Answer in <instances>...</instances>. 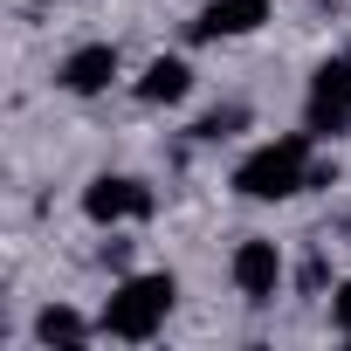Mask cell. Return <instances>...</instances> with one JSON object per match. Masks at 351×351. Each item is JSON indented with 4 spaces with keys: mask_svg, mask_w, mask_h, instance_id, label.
<instances>
[{
    "mask_svg": "<svg viewBox=\"0 0 351 351\" xmlns=\"http://www.w3.org/2000/svg\"><path fill=\"white\" fill-rule=\"evenodd\" d=\"M152 186L145 180H131V172H97V180L83 186V214L97 221V228H117V221H152Z\"/></svg>",
    "mask_w": 351,
    "mask_h": 351,
    "instance_id": "cell-3",
    "label": "cell"
},
{
    "mask_svg": "<svg viewBox=\"0 0 351 351\" xmlns=\"http://www.w3.org/2000/svg\"><path fill=\"white\" fill-rule=\"evenodd\" d=\"M310 138L317 131H289V138L255 145L234 165V193L241 200H289V193H303L310 186Z\"/></svg>",
    "mask_w": 351,
    "mask_h": 351,
    "instance_id": "cell-2",
    "label": "cell"
},
{
    "mask_svg": "<svg viewBox=\"0 0 351 351\" xmlns=\"http://www.w3.org/2000/svg\"><path fill=\"white\" fill-rule=\"evenodd\" d=\"M172 303H180V282H172L165 269H152V276H124V282L104 296L97 330L117 337V344H145V337H158V324L172 317Z\"/></svg>",
    "mask_w": 351,
    "mask_h": 351,
    "instance_id": "cell-1",
    "label": "cell"
},
{
    "mask_svg": "<svg viewBox=\"0 0 351 351\" xmlns=\"http://www.w3.org/2000/svg\"><path fill=\"white\" fill-rule=\"evenodd\" d=\"M310 131H317V138L351 131V56H330V62L310 76Z\"/></svg>",
    "mask_w": 351,
    "mask_h": 351,
    "instance_id": "cell-4",
    "label": "cell"
},
{
    "mask_svg": "<svg viewBox=\"0 0 351 351\" xmlns=\"http://www.w3.org/2000/svg\"><path fill=\"white\" fill-rule=\"evenodd\" d=\"M269 21V0H207L200 21H193V42H221V35H255Z\"/></svg>",
    "mask_w": 351,
    "mask_h": 351,
    "instance_id": "cell-6",
    "label": "cell"
},
{
    "mask_svg": "<svg viewBox=\"0 0 351 351\" xmlns=\"http://www.w3.org/2000/svg\"><path fill=\"white\" fill-rule=\"evenodd\" d=\"M110 76H117V49L110 42H83V49L62 56V90H76V97L110 90Z\"/></svg>",
    "mask_w": 351,
    "mask_h": 351,
    "instance_id": "cell-7",
    "label": "cell"
},
{
    "mask_svg": "<svg viewBox=\"0 0 351 351\" xmlns=\"http://www.w3.org/2000/svg\"><path fill=\"white\" fill-rule=\"evenodd\" d=\"M330 324L351 337V282H337V296H330Z\"/></svg>",
    "mask_w": 351,
    "mask_h": 351,
    "instance_id": "cell-11",
    "label": "cell"
},
{
    "mask_svg": "<svg viewBox=\"0 0 351 351\" xmlns=\"http://www.w3.org/2000/svg\"><path fill=\"white\" fill-rule=\"evenodd\" d=\"M35 337H42V344H83V337H97V324L76 317L69 303H49V310L35 317Z\"/></svg>",
    "mask_w": 351,
    "mask_h": 351,
    "instance_id": "cell-9",
    "label": "cell"
},
{
    "mask_svg": "<svg viewBox=\"0 0 351 351\" xmlns=\"http://www.w3.org/2000/svg\"><path fill=\"white\" fill-rule=\"evenodd\" d=\"M186 90H193V69L180 56H152L145 76H138V104H180Z\"/></svg>",
    "mask_w": 351,
    "mask_h": 351,
    "instance_id": "cell-8",
    "label": "cell"
},
{
    "mask_svg": "<svg viewBox=\"0 0 351 351\" xmlns=\"http://www.w3.org/2000/svg\"><path fill=\"white\" fill-rule=\"evenodd\" d=\"M241 124H248V110H241V104H228V110H207L193 131H200V138H234Z\"/></svg>",
    "mask_w": 351,
    "mask_h": 351,
    "instance_id": "cell-10",
    "label": "cell"
},
{
    "mask_svg": "<svg viewBox=\"0 0 351 351\" xmlns=\"http://www.w3.org/2000/svg\"><path fill=\"white\" fill-rule=\"evenodd\" d=\"M35 8H56V0H35Z\"/></svg>",
    "mask_w": 351,
    "mask_h": 351,
    "instance_id": "cell-12",
    "label": "cell"
},
{
    "mask_svg": "<svg viewBox=\"0 0 351 351\" xmlns=\"http://www.w3.org/2000/svg\"><path fill=\"white\" fill-rule=\"evenodd\" d=\"M228 276H234V289H241L248 303H276V289H282V248L262 241V234H248V241L234 248Z\"/></svg>",
    "mask_w": 351,
    "mask_h": 351,
    "instance_id": "cell-5",
    "label": "cell"
}]
</instances>
